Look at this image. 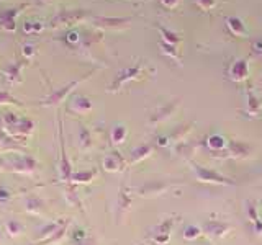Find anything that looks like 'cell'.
<instances>
[{
  "instance_id": "cell-1",
  "label": "cell",
  "mask_w": 262,
  "mask_h": 245,
  "mask_svg": "<svg viewBox=\"0 0 262 245\" xmlns=\"http://www.w3.org/2000/svg\"><path fill=\"white\" fill-rule=\"evenodd\" d=\"M10 167L12 172L20 175H27V177H33L38 170V162L36 159H33L31 155H16L13 160H10L7 163Z\"/></svg>"
},
{
  "instance_id": "cell-2",
  "label": "cell",
  "mask_w": 262,
  "mask_h": 245,
  "mask_svg": "<svg viewBox=\"0 0 262 245\" xmlns=\"http://www.w3.org/2000/svg\"><path fill=\"white\" fill-rule=\"evenodd\" d=\"M4 129L8 136H12L18 142H23L25 139H28L33 134V131H35V122H33L30 118H20L18 122H15V125L4 128Z\"/></svg>"
},
{
  "instance_id": "cell-3",
  "label": "cell",
  "mask_w": 262,
  "mask_h": 245,
  "mask_svg": "<svg viewBox=\"0 0 262 245\" xmlns=\"http://www.w3.org/2000/svg\"><path fill=\"white\" fill-rule=\"evenodd\" d=\"M0 152H21L20 142L12 136H8L4 128H0Z\"/></svg>"
},
{
  "instance_id": "cell-4",
  "label": "cell",
  "mask_w": 262,
  "mask_h": 245,
  "mask_svg": "<svg viewBox=\"0 0 262 245\" xmlns=\"http://www.w3.org/2000/svg\"><path fill=\"white\" fill-rule=\"evenodd\" d=\"M77 84H79V82H72V84L66 85V87H62V88H59V90H56V92L49 95V96L46 98V100H43V103H41V105H43V106H57V105H59V103L64 100V96L68 95Z\"/></svg>"
},
{
  "instance_id": "cell-5",
  "label": "cell",
  "mask_w": 262,
  "mask_h": 245,
  "mask_svg": "<svg viewBox=\"0 0 262 245\" xmlns=\"http://www.w3.org/2000/svg\"><path fill=\"white\" fill-rule=\"evenodd\" d=\"M20 13V8H7L0 12V28L5 31H15V16Z\"/></svg>"
},
{
  "instance_id": "cell-6",
  "label": "cell",
  "mask_w": 262,
  "mask_h": 245,
  "mask_svg": "<svg viewBox=\"0 0 262 245\" xmlns=\"http://www.w3.org/2000/svg\"><path fill=\"white\" fill-rule=\"evenodd\" d=\"M21 69H23V61H16L15 64H12L10 67L5 70V79L10 85H16L21 84Z\"/></svg>"
},
{
  "instance_id": "cell-7",
  "label": "cell",
  "mask_w": 262,
  "mask_h": 245,
  "mask_svg": "<svg viewBox=\"0 0 262 245\" xmlns=\"http://www.w3.org/2000/svg\"><path fill=\"white\" fill-rule=\"evenodd\" d=\"M25 209L33 216H43L45 203L39 198H36V196H30V198H27V201H25Z\"/></svg>"
},
{
  "instance_id": "cell-8",
  "label": "cell",
  "mask_w": 262,
  "mask_h": 245,
  "mask_svg": "<svg viewBox=\"0 0 262 245\" xmlns=\"http://www.w3.org/2000/svg\"><path fill=\"white\" fill-rule=\"evenodd\" d=\"M4 231L8 237H20L25 231V226L16 219H10L7 220L5 226H4Z\"/></svg>"
},
{
  "instance_id": "cell-9",
  "label": "cell",
  "mask_w": 262,
  "mask_h": 245,
  "mask_svg": "<svg viewBox=\"0 0 262 245\" xmlns=\"http://www.w3.org/2000/svg\"><path fill=\"white\" fill-rule=\"evenodd\" d=\"M68 226H69V220H66V223H64L59 229H57V231H56L51 237H49L48 240H45L43 243H41V245H53V243H59V242L64 239V237H66V232H68Z\"/></svg>"
},
{
  "instance_id": "cell-10",
  "label": "cell",
  "mask_w": 262,
  "mask_h": 245,
  "mask_svg": "<svg viewBox=\"0 0 262 245\" xmlns=\"http://www.w3.org/2000/svg\"><path fill=\"white\" fill-rule=\"evenodd\" d=\"M4 105H16V106H21V103L16 100V98L12 93H8L7 90H2V92H0V106H4Z\"/></svg>"
},
{
  "instance_id": "cell-11",
  "label": "cell",
  "mask_w": 262,
  "mask_h": 245,
  "mask_svg": "<svg viewBox=\"0 0 262 245\" xmlns=\"http://www.w3.org/2000/svg\"><path fill=\"white\" fill-rule=\"evenodd\" d=\"M94 177H95V172H80V174H74L71 180L76 183H89Z\"/></svg>"
},
{
  "instance_id": "cell-12",
  "label": "cell",
  "mask_w": 262,
  "mask_h": 245,
  "mask_svg": "<svg viewBox=\"0 0 262 245\" xmlns=\"http://www.w3.org/2000/svg\"><path fill=\"white\" fill-rule=\"evenodd\" d=\"M103 165H105V168H106V170H110V172H117V170H118V167H120V160H118L117 157H115V155H108V157L105 159Z\"/></svg>"
},
{
  "instance_id": "cell-13",
  "label": "cell",
  "mask_w": 262,
  "mask_h": 245,
  "mask_svg": "<svg viewBox=\"0 0 262 245\" xmlns=\"http://www.w3.org/2000/svg\"><path fill=\"white\" fill-rule=\"evenodd\" d=\"M12 198H13V193L8 190V188L0 185V206H4V204L10 203Z\"/></svg>"
},
{
  "instance_id": "cell-14",
  "label": "cell",
  "mask_w": 262,
  "mask_h": 245,
  "mask_svg": "<svg viewBox=\"0 0 262 245\" xmlns=\"http://www.w3.org/2000/svg\"><path fill=\"white\" fill-rule=\"evenodd\" d=\"M112 137H113L115 142H123V137H125V131H123V128H117V129L113 131Z\"/></svg>"
},
{
  "instance_id": "cell-15",
  "label": "cell",
  "mask_w": 262,
  "mask_h": 245,
  "mask_svg": "<svg viewBox=\"0 0 262 245\" xmlns=\"http://www.w3.org/2000/svg\"><path fill=\"white\" fill-rule=\"evenodd\" d=\"M74 105H76V108H84V110L90 108V103H87L85 98H77V100L74 102Z\"/></svg>"
},
{
  "instance_id": "cell-16",
  "label": "cell",
  "mask_w": 262,
  "mask_h": 245,
  "mask_svg": "<svg viewBox=\"0 0 262 245\" xmlns=\"http://www.w3.org/2000/svg\"><path fill=\"white\" fill-rule=\"evenodd\" d=\"M23 54H25V57L28 59L30 54H33V47H31L30 44H25V46H23Z\"/></svg>"
},
{
  "instance_id": "cell-17",
  "label": "cell",
  "mask_w": 262,
  "mask_h": 245,
  "mask_svg": "<svg viewBox=\"0 0 262 245\" xmlns=\"http://www.w3.org/2000/svg\"><path fill=\"white\" fill-rule=\"evenodd\" d=\"M4 235H5V231H4V229H0V242L4 240Z\"/></svg>"
}]
</instances>
